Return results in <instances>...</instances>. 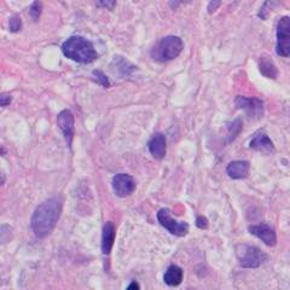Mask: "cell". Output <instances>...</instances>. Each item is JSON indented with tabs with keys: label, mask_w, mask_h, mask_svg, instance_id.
<instances>
[{
	"label": "cell",
	"mask_w": 290,
	"mask_h": 290,
	"mask_svg": "<svg viewBox=\"0 0 290 290\" xmlns=\"http://www.w3.org/2000/svg\"><path fill=\"white\" fill-rule=\"evenodd\" d=\"M62 201L57 197L43 202L37 207L32 217V230L35 236L44 239L50 235L61 217Z\"/></svg>",
	"instance_id": "cell-1"
},
{
	"label": "cell",
	"mask_w": 290,
	"mask_h": 290,
	"mask_svg": "<svg viewBox=\"0 0 290 290\" xmlns=\"http://www.w3.org/2000/svg\"><path fill=\"white\" fill-rule=\"evenodd\" d=\"M62 52L68 59L81 64H89L98 58L94 44L80 35H73L62 44Z\"/></svg>",
	"instance_id": "cell-2"
},
{
	"label": "cell",
	"mask_w": 290,
	"mask_h": 290,
	"mask_svg": "<svg viewBox=\"0 0 290 290\" xmlns=\"http://www.w3.org/2000/svg\"><path fill=\"white\" fill-rule=\"evenodd\" d=\"M184 48L182 38L177 35H168L155 44L150 51V56L155 62L165 63L176 59Z\"/></svg>",
	"instance_id": "cell-3"
},
{
	"label": "cell",
	"mask_w": 290,
	"mask_h": 290,
	"mask_svg": "<svg viewBox=\"0 0 290 290\" xmlns=\"http://www.w3.org/2000/svg\"><path fill=\"white\" fill-rule=\"evenodd\" d=\"M236 256L243 269H258L267 260V255L261 249L248 244L237 245Z\"/></svg>",
	"instance_id": "cell-4"
},
{
	"label": "cell",
	"mask_w": 290,
	"mask_h": 290,
	"mask_svg": "<svg viewBox=\"0 0 290 290\" xmlns=\"http://www.w3.org/2000/svg\"><path fill=\"white\" fill-rule=\"evenodd\" d=\"M276 52L281 57H290V17L284 16L277 24Z\"/></svg>",
	"instance_id": "cell-5"
},
{
	"label": "cell",
	"mask_w": 290,
	"mask_h": 290,
	"mask_svg": "<svg viewBox=\"0 0 290 290\" xmlns=\"http://www.w3.org/2000/svg\"><path fill=\"white\" fill-rule=\"evenodd\" d=\"M157 220L163 228L168 230L172 235L176 236H185L189 232V225L185 221H178L176 219L172 218L171 210L163 208L157 213Z\"/></svg>",
	"instance_id": "cell-6"
},
{
	"label": "cell",
	"mask_w": 290,
	"mask_h": 290,
	"mask_svg": "<svg viewBox=\"0 0 290 290\" xmlns=\"http://www.w3.org/2000/svg\"><path fill=\"white\" fill-rule=\"evenodd\" d=\"M235 104L239 109L244 110L251 119H260L264 115V102L256 97H243L237 96L235 99Z\"/></svg>",
	"instance_id": "cell-7"
},
{
	"label": "cell",
	"mask_w": 290,
	"mask_h": 290,
	"mask_svg": "<svg viewBox=\"0 0 290 290\" xmlns=\"http://www.w3.org/2000/svg\"><path fill=\"white\" fill-rule=\"evenodd\" d=\"M113 189L119 197L130 196L136 190V182L130 174L119 173L113 178Z\"/></svg>",
	"instance_id": "cell-8"
},
{
	"label": "cell",
	"mask_w": 290,
	"mask_h": 290,
	"mask_svg": "<svg viewBox=\"0 0 290 290\" xmlns=\"http://www.w3.org/2000/svg\"><path fill=\"white\" fill-rule=\"evenodd\" d=\"M57 125L64 136L68 146H72L74 138V115L70 110L64 109L57 115Z\"/></svg>",
	"instance_id": "cell-9"
},
{
	"label": "cell",
	"mask_w": 290,
	"mask_h": 290,
	"mask_svg": "<svg viewBox=\"0 0 290 290\" xmlns=\"http://www.w3.org/2000/svg\"><path fill=\"white\" fill-rule=\"evenodd\" d=\"M249 232L253 236L258 237L265 243V244L273 247L277 243V236L276 232L271 226L266 225V224H259V225H251L249 226Z\"/></svg>",
	"instance_id": "cell-10"
},
{
	"label": "cell",
	"mask_w": 290,
	"mask_h": 290,
	"mask_svg": "<svg viewBox=\"0 0 290 290\" xmlns=\"http://www.w3.org/2000/svg\"><path fill=\"white\" fill-rule=\"evenodd\" d=\"M249 147L255 151L262 152L265 155H270L275 152V145H273L272 141L270 139V137L266 133L260 132L258 135H255L253 139L249 143Z\"/></svg>",
	"instance_id": "cell-11"
},
{
	"label": "cell",
	"mask_w": 290,
	"mask_h": 290,
	"mask_svg": "<svg viewBox=\"0 0 290 290\" xmlns=\"http://www.w3.org/2000/svg\"><path fill=\"white\" fill-rule=\"evenodd\" d=\"M150 154L156 160H162L166 156V137L162 133H155L147 143Z\"/></svg>",
	"instance_id": "cell-12"
},
{
	"label": "cell",
	"mask_w": 290,
	"mask_h": 290,
	"mask_svg": "<svg viewBox=\"0 0 290 290\" xmlns=\"http://www.w3.org/2000/svg\"><path fill=\"white\" fill-rule=\"evenodd\" d=\"M249 168L250 165L248 161H232L226 167V172L231 179H243L248 177Z\"/></svg>",
	"instance_id": "cell-13"
},
{
	"label": "cell",
	"mask_w": 290,
	"mask_h": 290,
	"mask_svg": "<svg viewBox=\"0 0 290 290\" xmlns=\"http://www.w3.org/2000/svg\"><path fill=\"white\" fill-rule=\"evenodd\" d=\"M115 241V226L111 221L104 225L103 235H102V253L104 255H109L113 249Z\"/></svg>",
	"instance_id": "cell-14"
},
{
	"label": "cell",
	"mask_w": 290,
	"mask_h": 290,
	"mask_svg": "<svg viewBox=\"0 0 290 290\" xmlns=\"http://www.w3.org/2000/svg\"><path fill=\"white\" fill-rule=\"evenodd\" d=\"M111 67H114L113 69L116 70V73H119L121 76H128L131 75L136 70L135 65L132 63H130L127 59L124 58L121 56H115L111 63Z\"/></svg>",
	"instance_id": "cell-15"
},
{
	"label": "cell",
	"mask_w": 290,
	"mask_h": 290,
	"mask_svg": "<svg viewBox=\"0 0 290 290\" xmlns=\"http://www.w3.org/2000/svg\"><path fill=\"white\" fill-rule=\"evenodd\" d=\"M163 281L169 287L179 286L183 281V270L179 266H177V265L168 267L165 276H163Z\"/></svg>",
	"instance_id": "cell-16"
},
{
	"label": "cell",
	"mask_w": 290,
	"mask_h": 290,
	"mask_svg": "<svg viewBox=\"0 0 290 290\" xmlns=\"http://www.w3.org/2000/svg\"><path fill=\"white\" fill-rule=\"evenodd\" d=\"M259 69L260 73L264 76L269 79H276L278 75L277 67L273 64V62L271 61L270 57H262L259 62Z\"/></svg>",
	"instance_id": "cell-17"
},
{
	"label": "cell",
	"mask_w": 290,
	"mask_h": 290,
	"mask_svg": "<svg viewBox=\"0 0 290 290\" xmlns=\"http://www.w3.org/2000/svg\"><path fill=\"white\" fill-rule=\"evenodd\" d=\"M282 2V0H265V2L262 4V6L260 7V11L258 13L259 18L261 20H267L270 17V15L272 13V11L276 9Z\"/></svg>",
	"instance_id": "cell-18"
},
{
	"label": "cell",
	"mask_w": 290,
	"mask_h": 290,
	"mask_svg": "<svg viewBox=\"0 0 290 290\" xmlns=\"http://www.w3.org/2000/svg\"><path fill=\"white\" fill-rule=\"evenodd\" d=\"M91 78L95 83L103 86L104 89H109V87H110V81H109L108 76H106L103 72H100V70H94L91 74Z\"/></svg>",
	"instance_id": "cell-19"
},
{
	"label": "cell",
	"mask_w": 290,
	"mask_h": 290,
	"mask_svg": "<svg viewBox=\"0 0 290 290\" xmlns=\"http://www.w3.org/2000/svg\"><path fill=\"white\" fill-rule=\"evenodd\" d=\"M43 12V2L40 0H34V2L29 7V16L34 22L39 21Z\"/></svg>",
	"instance_id": "cell-20"
},
{
	"label": "cell",
	"mask_w": 290,
	"mask_h": 290,
	"mask_svg": "<svg viewBox=\"0 0 290 290\" xmlns=\"http://www.w3.org/2000/svg\"><path fill=\"white\" fill-rule=\"evenodd\" d=\"M241 130H242V121L241 120H236V121L232 122L231 126H229V136H230V142L234 141L237 136L240 135Z\"/></svg>",
	"instance_id": "cell-21"
},
{
	"label": "cell",
	"mask_w": 290,
	"mask_h": 290,
	"mask_svg": "<svg viewBox=\"0 0 290 290\" xmlns=\"http://www.w3.org/2000/svg\"><path fill=\"white\" fill-rule=\"evenodd\" d=\"M9 28H10V32L12 33H17L20 32L22 29V20L21 17H18V16H12V17L10 18L9 21Z\"/></svg>",
	"instance_id": "cell-22"
},
{
	"label": "cell",
	"mask_w": 290,
	"mask_h": 290,
	"mask_svg": "<svg viewBox=\"0 0 290 290\" xmlns=\"http://www.w3.org/2000/svg\"><path fill=\"white\" fill-rule=\"evenodd\" d=\"M117 0H96V5L99 9H106L109 11H113L116 6Z\"/></svg>",
	"instance_id": "cell-23"
},
{
	"label": "cell",
	"mask_w": 290,
	"mask_h": 290,
	"mask_svg": "<svg viewBox=\"0 0 290 290\" xmlns=\"http://www.w3.org/2000/svg\"><path fill=\"white\" fill-rule=\"evenodd\" d=\"M221 0H210L209 4H208V12L214 13L218 10V7L220 6Z\"/></svg>",
	"instance_id": "cell-24"
},
{
	"label": "cell",
	"mask_w": 290,
	"mask_h": 290,
	"mask_svg": "<svg viewBox=\"0 0 290 290\" xmlns=\"http://www.w3.org/2000/svg\"><path fill=\"white\" fill-rule=\"evenodd\" d=\"M11 100H12V97H11L10 95L2 94L1 96H0V105H1V108H5V106L9 105Z\"/></svg>",
	"instance_id": "cell-25"
},
{
	"label": "cell",
	"mask_w": 290,
	"mask_h": 290,
	"mask_svg": "<svg viewBox=\"0 0 290 290\" xmlns=\"http://www.w3.org/2000/svg\"><path fill=\"white\" fill-rule=\"evenodd\" d=\"M196 225L198 229H207L208 220L204 217H198L196 219Z\"/></svg>",
	"instance_id": "cell-26"
},
{
	"label": "cell",
	"mask_w": 290,
	"mask_h": 290,
	"mask_svg": "<svg viewBox=\"0 0 290 290\" xmlns=\"http://www.w3.org/2000/svg\"><path fill=\"white\" fill-rule=\"evenodd\" d=\"M126 290H141V288H139V284L137 283L136 281H133L132 283H131L130 286L127 287V289H126Z\"/></svg>",
	"instance_id": "cell-27"
}]
</instances>
